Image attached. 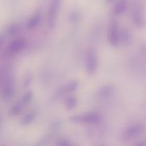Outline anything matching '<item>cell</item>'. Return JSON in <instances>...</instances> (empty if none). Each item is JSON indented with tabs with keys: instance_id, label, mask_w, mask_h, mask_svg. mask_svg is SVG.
<instances>
[{
	"instance_id": "obj_1",
	"label": "cell",
	"mask_w": 146,
	"mask_h": 146,
	"mask_svg": "<svg viewBox=\"0 0 146 146\" xmlns=\"http://www.w3.org/2000/svg\"><path fill=\"white\" fill-rule=\"evenodd\" d=\"M62 0H51L48 7L47 24L50 29H54L56 24V18L59 12Z\"/></svg>"
},
{
	"instance_id": "obj_2",
	"label": "cell",
	"mask_w": 146,
	"mask_h": 146,
	"mask_svg": "<svg viewBox=\"0 0 146 146\" xmlns=\"http://www.w3.org/2000/svg\"><path fill=\"white\" fill-rule=\"evenodd\" d=\"M120 32L118 24L115 20H112L109 24L108 31V40L110 44L113 47H117L121 44Z\"/></svg>"
},
{
	"instance_id": "obj_3",
	"label": "cell",
	"mask_w": 146,
	"mask_h": 146,
	"mask_svg": "<svg viewBox=\"0 0 146 146\" xmlns=\"http://www.w3.org/2000/svg\"><path fill=\"white\" fill-rule=\"evenodd\" d=\"M15 92L14 78L11 76H7L4 78V84L2 86L1 91V97L2 99L5 101H9L14 96Z\"/></svg>"
},
{
	"instance_id": "obj_4",
	"label": "cell",
	"mask_w": 146,
	"mask_h": 146,
	"mask_svg": "<svg viewBox=\"0 0 146 146\" xmlns=\"http://www.w3.org/2000/svg\"><path fill=\"white\" fill-rule=\"evenodd\" d=\"M98 65V57L94 50L89 49L86 56V68L88 74H95Z\"/></svg>"
},
{
	"instance_id": "obj_5",
	"label": "cell",
	"mask_w": 146,
	"mask_h": 146,
	"mask_svg": "<svg viewBox=\"0 0 146 146\" xmlns=\"http://www.w3.org/2000/svg\"><path fill=\"white\" fill-rule=\"evenodd\" d=\"M133 19L135 27L139 29H143L146 27V17L143 6L138 5L133 11Z\"/></svg>"
},
{
	"instance_id": "obj_6",
	"label": "cell",
	"mask_w": 146,
	"mask_h": 146,
	"mask_svg": "<svg viewBox=\"0 0 146 146\" xmlns=\"http://www.w3.org/2000/svg\"><path fill=\"white\" fill-rule=\"evenodd\" d=\"M26 46L27 41L24 38H19L14 39L6 48V54L8 56L15 55L23 51L26 48Z\"/></svg>"
},
{
	"instance_id": "obj_7",
	"label": "cell",
	"mask_w": 146,
	"mask_h": 146,
	"mask_svg": "<svg viewBox=\"0 0 146 146\" xmlns=\"http://www.w3.org/2000/svg\"><path fill=\"white\" fill-rule=\"evenodd\" d=\"M143 131V126L141 124H133L128 126L124 131L123 135L127 138H135Z\"/></svg>"
},
{
	"instance_id": "obj_8",
	"label": "cell",
	"mask_w": 146,
	"mask_h": 146,
	"mask_svg": "<svg viewBox=\"0 0 146 146\" xmlns=\"http://www.w3.org/2000/svg\"><path fill=\"white\" fill-rule=\"evenodd\" d=\"M114 89H115V88L111 84L104 85L97 90L96 93V96L98 99H104V98H106L113 94V92L114 91Z\"/></svg>"
},
{
	"instance_id": "obj_9",
	"label": "cell",
	"mask_w": 146,
	"mask_h": 146,
	"mask_svg": "<svg viewBox=\"0 0 146 146\" xmlns=\"http://www.w3.org/2000/svg\"><path fill=\"white\" fill-rule=\"evenodd\" d=\"M100 115L96 113H87L81 115V123L86 124L97 123L100 121Z\"/></svg>"
},
{
	"instance_id": "obj_10",
	"label": "cell",
	"mask_w": 146,
	"mask_h": 146,
	"mask_svg": "<svg viewBox=\"0 0 146 146\" xmlns=\"http://www.w3.org/2000/svg\"><path fill=\"white\" fill-rule=\"evenodd\" d=\"M128 7V0H118L113 7V14L117 16L121 15L126 11Z\"/></svg>"
},
{
	"instance_id": "obj_11",
	"label": "cell",
	"mask_w": 146,
	"mask_h": 146,
	"mask_svg": "<svg viewBox=\"0 0 146 146\" xmlns=\"http://www.w3.org/2000/svg\"><path fill=\"white\" fill-rule=\"evenodd\" d=\"M121 43L124 46H129L133 40L132 33L127 29H123L120 32Z\"/></svg>"
},
{
	"instance_id": "obj_12",
	"label": "cell",
	"mask_w": 146,
	"mask_h": 146,
	"mask_svg": "<svg viewBox=\"0 0 146 146\" xmlns=\"http://www.w3.org/2000/svg\"><path fill=\"white\" fill-rule=\"evenodd\" d=\"M41 14H36L33 16L31 19L27 21L26 24V28L29 30H32L37 27L41 22Z\"/></svg>"
},
{
	"instance_id": "obj_13",
	"label": "cell",
	"mask_w": 146,
	"mask_h": 146,
	"mask_svg": "<svg viewBox=\"0 0 146 146\" xmlns=\"http://www.w3.org/2000/svg\"><path fill=\"white\" fill-rule=\"evenodd\" d=\"M36 112L31 111V112L28 113L27 115H25V116L22 118V120L21 121V123L22 125H25L31 124L36 119Z\"/></svg>"
},
{
	"instance_id": "obj_14",
	"label": "cell",
	"mask_w": 146,
	"mask_h": 146,
	"mask_svg": "<svg viewBox=\"0 0 146 146\" xmlns=\"http://www.w3.org/2000/svg\"><path fill=\"white\" fill-rule=\"evenodd\" d=\"M77 105H78V100L74 96L67 98L65 103V106L68 110H74V108H76Z\"/></svg>"
},
{
	"instance_id": "obj_15",
	"label": "cell",
	"mask_w": 146,
	"mask_h": 146,
	"mask_svg": "<svg viewBox=\"0 0 146 146\" xmlns=\"http://www.w3.org/2000/svg\"><path fill=\"white\" fill-rule=\"evenodd\" d=\"M20 30V27L17 24H11L7 28L6 33L9 36H14L18 34Z\"/></svg>"
},
{
	"instance_id": "obj_16",
	"label": "cell",
	"mask_w": 146,
	"mask_h": 146,
	"mask_svg": "<svg viewBox=\"0 0 146 146\" xmlns=\"http://www.w3.org/2000/svg\"><path fill=\"white\" fill-rule=\"evenodd\" d=\"M24 106L21 103V101H18V102L15 103L14 104V106H12V108L10 109V114L11 115H17L21 112V109H22V107Z\"/></svg>"
},
{
	"instance_id": "obj_17",
	"label": "cell",
	"mask_w": 146,
	"mask_h": 146,
	"mask_svg": "<svg viewBox=\"0 0 146 146\" xmlns=\"http://www.w3.org/2000/svg\"><path fill=\"white\" fill-rule=\"evenodd\" d=\"M33 98V93L31 91H29L27 92H26L24 95L22 96V97L20 99V101H21V104L24 106L27 105L29 103L31 102V101Z\"/></svg>"
},
{
	"instance_id": "obj_18",
	"label": "cell",
	"mask_w": 146,
	"mask_h": 146,
	"mask_svg": "<svg viewBox=\"0 0 146 146\" xmlns=\"http://www.w3.org/2000/svg\"><path fill=\"white\" fill-rule=\"evenodd\" d=\"M78 87V81H73L71 82H70L68 85L66 86L65 91L67 93H73L75 91H76V89Z\"/></svg>"
},
{
	"instance_id": "obj_19",
	"label": "cell",
	"mask_w": 146,
	"mask_h": 146,
	"mask_svg": "<svg viewBox=\"0 0 146 146\" xmlns=\"http://www.w3.org/2000/svg\"><path fill=\"white\" fill-rule=\"evenodd\" d=\"M68 19H69L70 22L75 24V23L78 22L80 21V19H81V15H80V14L78 11H72L68 15Z\"/></svg>"
},
{
	"instance_id": "obj_20",
	"label": "cell",
	"mask_w": 146,
	"mask_h": 146,
	"mask_svg": "<svg viewBox=\"0 0 146 146\" xmlns=\"http://www.w3.org/2000/svg\"><path fill=\"white\" fill-rule=\"evenodd\" d=\"M56 144L58 145H60V146H68V145H71V143H70L68 140L66 139V138H58V139L57 140Z\"/></svg>"
},
{
	"instance_id": "obj_21",
	"label": "cell",
	"mask_w": 146,
	"mask_h": 146,
	"mask_svg": "<svg viewBox=\"0 0 146 146\" xmlns=\"http://www.w3.org/2000/svg\"><path fill=\"white\" fill-rule=\"evenodd\" d=\"M32 81V76L31 74H27L24 80V86H29Z\"/></svg>"
},
{
	"instance_id": "obj_22",
	"label": "cell",
	"mask_w": 146,
	"mask_h": 146,
	"mask_svg": "<svg viewBox=\"0 0 146 146\" xmlns=\"http://www.w3.org/2000/svg\"><path fill=\"white\" fill-rule=\"evenodd\" d=\"M70 121L74 123H81V115H75L70 117Z\"/></svg>"
},
{
	"instance_id": "obj_23",
	"label": "cell",
	"mask_w": 146,
	"mask_h": 146,
	"mask_svg": "<svg viewBox=\"0 0 146 146\" xmlns=\"http://www.w3.org/2000/svg\"><path fill=\"white\" fill-rule=\"evenodd\" d=\"M114 1H115V0H106V4H111V3L113 2Z\"/></svg>"
}]
</instances>
